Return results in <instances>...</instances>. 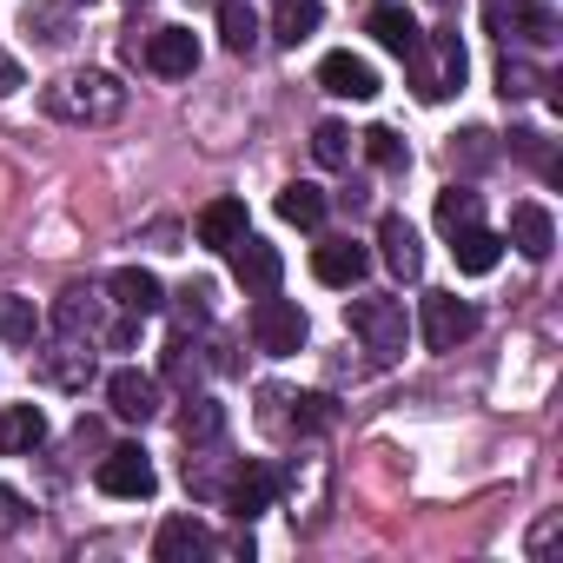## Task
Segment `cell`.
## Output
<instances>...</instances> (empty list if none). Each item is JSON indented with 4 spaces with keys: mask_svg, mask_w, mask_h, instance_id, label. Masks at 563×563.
Listing matches in <instances>:
<instances>
[{
    "mask_svg": "<svg viewBox=\"0 0 563 563\" xmlns=\"http://www.w3.org/2000/svg\"><path fill=\"white\" fill-rule=\"evenodd\" d=\"M41 107H47V120H60V126H113V120L126 113V87H120V74H107V67H80V74L47 80V87H41Z\"/></svg>",
    "mask_w": 563,
    "mask_h": 563,
    "instance_id": "obj_1",
    "label": "cell"
},
{
    "mask_svg": "<svg viewBox=\"0 0 563 563\" xmlns=\"http://www.w3.org/2000/svg\"><path fill=\"white\" fill-rule=\"evenodd\" d=\"M405 74H411V93L424 100V107H438L444 93H457L464 87V41L444 27V34H418V47L405 54Z\"/></svg>",
    "mask_w": 563,
    "mask_h": 563,
    "instance_id": "obj_2",
    "label": "cell"
},
{
    "mask_svg": "<svg viewBox=\"0 0 563 563\" xmlns=\"http://www.w3.org/2000/svg\"><path fill=\"white\" fill-rule=\"evenodd\" d=\"M352 332L365 339V352L378 358V365H391V358H405V339H411V319H405V299H385V292H365V299H352Z\"/></svg>",
    "mask_w": 563,
    "mask_h": 563,
    "instance_id": "obj_3",
    "label": "cell"
},
{
    "mask_svg": "<svg viewBox=\"0 0 563 563\" xmlns=\"http://www.w3.org/2000/svg\"><path fill=\"white\" fill-rule=\"evenodd\" d=\"M306 312L292 306V299H272V292H258V306H252V345L265 352V358H292V352H306Z\"/></svg>",
    "mask_w": 563,
    "mask_h": 563,
    "instance_id": "obj_4",
    "label": "cell"
},
{
    "mask_svg": "<svg viewBox=\"0 0 563 563\" xmlns=\"http://www.w3.org/2000/svg\"><path fill=\"white\" fill-rule=\"evenodd\" d=\"M93 484H100L107 497H126V504H146V497L159 490V471H153V457H146L140 444H113V451L100 457V471H93Z\"/></svg>",
    "mask_w": 563,
    "mask_h": 563,
    "instance_id": "obj_5",
    "label": "cell"
},
{
    "mask_svg": "<svg viewBox=\"0 0 563 563\" xmlns=\"http://www.w3.org/2000/svg\"><path fill=\"white\" fill-rule=\"evenodd\" d=\"M484 21H490V34H517L530 47H550L563 34V21H556L550 0H484Z\"/></svg>",
    "mask_w": 563,
    "mask_h": 563,
    "instance_id": "obj_6",
    "label": "cell"
},
{
    "mask_svg": "<svg viewBox=\"0 0 563 563\" xmlns=\"http://www.w3.org/2000/svg\"><path fill=\"white\" fill-rule=\"evenodd\" d=\"M477 332V306L457 292H424V345L431 352H457Z\"/></svg>",
    "mask_w": 563,
    "mask_h": 563,
    "instance_id": "obj_7",
    "label": "cell"
},
{
    "mask_svg": "<svg viewBox=\"0 0 563 563\" xmlns=\"http://www.w3.org/2000/svg\"><path fill=\"white\" fill-rule=\"evenodd\" d=\"M225 258H232V278L245 292H278V278H286V258H278V245H265L258 232H239L232 245H225Z\"/></svg>",
    "mask_w": 563,
    "mask_h": 563,
    "instance_id": "obj_8",
    "label": "cell"
},
{
    "mask_svg": "<svg viewBox=\"0 0 563 563\" xmlns=\"http://www.w3.org/2000/svg\"><path fill=\"white\" fill-rule=\"evenodd\" d=\"M278 490H286V471H272V464H239L219 504H225L239 523H252L258 510H272V497H278Z\"/></svg>",
    "mask_w": 563,
    "mask_h": 563,
    "instance_id": "obj_9",
    "label": "cell"
},
{
    "mask_svg": "<svg viewBox=\"0 0 563 563\" xmlns=\"http://www.w3.org/2000/svg\"><path fill=\"white\" fill-rule=\"evenodd\" d=\"M107 405H113V418H120V424H153V418H159V378H146V372H133V365H120V372L107 378Z\"/></svg>",
    "mask_w": 563,
    "mask_h": 563,
    "instance_id": "obj_10",
    "label": "cell"
},
{
    "mask_svg": "<svg viewBox=\"0 0 563 563\" xmlns=\"http://www.w3.org/2000/svg\"><path fill=\"white\" fill-rule=\"evenodd\" d=\"M312 272H319V286H339V292H352L358 278L372 272V252H365L358 239H325V245L312 252Z\"/></svg>",
    "mask_w": 563,
    "mask_h": 563,
    "instance_id": "obj_11",
    "label": "cell"
},
{
    "mask_svg": "<svg viewBox=\"0 0 563 563\" xmlns=\"http://www.w3.org/2000/svg\"><path fill=\"white\" fill-rule=\"evenodd\" d=\"M140 60H146V67H153L159 80H186V74L199 67V41H192L186 27H159V34H146Z\"/></svg>",
    "mask_w": 563,
    "mask_h": 563,
    "instance_id": "obj_12",
    "label": "cell"
},
{
    "mask_svg": "<svg viewBox=\"0 0 563 563\" xmlns=\"http://www.w3.org/2000/svg\"><path fill=\"white\" fill-rule=\"evenodd\" d=\"M319 87L339 93V100H378V74H372V60H358V54H325V60H319Z\"/></svg>",
    "mask_w": 563,
    "mask_h": 563,
    "instance_id": "obj_13",
    "label": "cell"
},
{
    "mask_svg": "<svg viewBox=\"0 0 563 563\" xmlns=\"http://www.w3.org/2000/svg\"><path fill=\"white\" fill-rule=\"evenodd\" d=\"M219 543H212V530L199 523V517H166L159 523V537H153V556L159 563H192V556H212Z\"/></svg>",
    "mask_w": 563,
    "mask_h": 563,
    "instance_id": "obj_14",
    "label": "cell"
},
{
    "mask_svg": "<svg viewBox=\"0 0 563 563\" xmlns=\"http://www.w3.org/2000/svg\"><path fill=\"white\" fill-rule=\"evenodd\" d=\"M378 245H385V265H391L398 278H418V272H424V245H418V225H411L405 212H385V219H378Z\"/></svg>",
    "mask_w": 563,
    "mask_h": 563,
    "instance_id": "obj_15",
    "label": "cell"
},
{
    "mask_svg": "<svg viewBox=\"0 0 563 563\" xmlns=\"http://www.w3.org/2000/svg\"><path fill=\"white\" fill-rule=\"evenodd\" d=\"M47 444V411L41 405H0V451L8 457H27Z\"/></svg>",
    "mask_w": 563,
    "mask_h": 563,
    "instance_id": "obj_16",
    "label": "cell"
},
{
    "mask_svg": "<svg viewBox=\"0 0 563 563\" xmlns=\"http://www.w3.org/2000/svg\"><path fill=\"white\" fill-rule=\"evenodd\" d=\"M510 245L523 252V258H550V245H556V219L537 206V199H523V206H510Z\"/></svg>",
    "mask_w": 563,
    "mask_h": 563,
    "instance_id": "obj_17",
    "label": "cell"
},
{
    "mask_svg": "<svg viewBox=\"0 0 563 563\" xmlns=\"http://www.w3.org/2000/svg\"><path fill=\"white\" fill-rule=\"evenodd\" d=\"M365 34H372L385 54H398V60H405V54L418 47V14H411V8H398V0H378L372 21H365Z\"/></svg>",
    "mask_w": 563,
    "mask_h": 563,
    "instance_id": "obj_18",
    "label": "cell"
},
{
    "mask_svg": "<svg viewBox=\"0 0 563 563\" xmlns=\"http://www.w3.org/2000/svg\"><path fill=\"white\" fill-rule=\"evenodd\" d=\"M41 378L60 385V391H87V378H93V352H87L80 339H60L54 352H41Z\"/></svg>",
    "mask_w": 563,
    "mask_h": 563,
    "instance_id": "obj_19",
    "label": "cell"
},
{
    "mask_svg": "<svg viewBox=\"0 0 563 563\" xmlns=\"http://www.w3.org/2000/svg\"><path fill=\"white\" fill-rule=\"evenodd\" d=\"M113 306H120V312L153 319V312L166 306V292H159V278H153L146 265H120V272H113Z\"/></svg>",
    "mask_w": 563,
    "mask_h": 563,
    "instance_id": "obj_20",
    "label": "cell"
},
{
    "mask_svg": "<svg viewBox=\"0 0 563 563\" xmlns=\"http://www.w3.org/2000/svg\"><path fill=\"white\" fill-rule=\"evenodd\" d=\"M319 21H325L319 0H272V41H278V47L312 41V34H319Z\"/></svg>",
    "mask_w": 563,
    "mask_h": 563,
    "instance_id": "obj_21",
    "label": "cell"
},
{
    "mask_svg": "<svg viewBox=\"0 0 563 563\" xmlns=\"http://www.w3.org/2000/svg\"><path fill=\"white\" fill-rule=\"evenodd\" d=\"M219 438H225V405H212V398L186 391V411H179V444L192 451V444H219Z\"/></svg>",
    "mask_w": 563,
    "mask_h": 563,
    "instance_id": "obj_22",
    "label": "cell"
},
{
    "mask_svg": "<svg viewBox=\"0 0 563 563\" xmlns=\"http://www.w3.org/2000/svg\"><path fill=\"white\" fill-rule=\"evenodd\" d=\"M451 252H457V272L484 278V272L504 258V239H497V232H484V225H464V232H451Z\"/></svg>",
    "mask_w": 563,
    "mask_h": 563,
    "instance_id": "obj_23",
    "label": "cell"
},
{
    "mask_svg": "<svg viewBox=\"0 0 563 563\" xmlns=\"http://www.w3.org/2000/svg\"><path fill=\"white\" fill-rule=\"evenodd\" d=\"M54 332H60V339H87V332H100V306H93L87 286H67V292L54 299Z\"/></svg>",
    "mask_w": 563,
    "mask_h": 563,
    "instance_id": "obj_24",
    "label": "cell"
},
{
    "mask_svg": "<svg viewBox=\"0 0 563 563\" xmlns=\"http://www.w3.org/2000/svg\"><path fill=\"white\" fill-rule=\"evenodd\" d=\"M212 451H219V444H192V457H186V490H192L199 504H219V497H225V484H232V471H239V464H232V471H219V457H212Z\"/></svg>",
    "mask_w": 563,
    "mask_h": 563,
    "instance_id": "obj_25",
    "label": "cell"
},
{
    "mask_svg": "<svg viewBox=\"0 0 563 563\" xmlns=\"http://www.w3.org/2000/svg\"><path fill=\"white\" fill-rule=\"evenodd\" d=\"M219 41H225V54H252L258 47V8L252 0H219Z\"/></svg>",
    "mask_w": 563,
    "mask_h": 563,
    "instance_id": "obj_26",
    "label": "cell"
},
{
    "mask_svg": "<svg viewBox=\"0 0 563 563\" xmlns=\"http://www.w3.org/2000/svg\"><path fill=\"white\" fill-rule=\"evenodd\" d=\"M21 34L41 41V47H67V41H74V21H67L60 0H34V8L21 14Z\"/></svg>",
    "mask_w": 563,
    "mask_h": 563,
    "instance_id": "obj_27",
    "label": "cell"
},
{
    "mask_svg": "<svg viewBox=\"0 0 563 563\" xmlns=\"http://www.w3.org/2000/svg\"><path fill=\"white\" fill-rule=\"evenodd\" d=\"M278 219H286V225H325V192L312 186V179H292L286 192H278Z\"/></svg>",
    "mask_w": 563,
    "mask_h": 563,
    "instance_id": "obj_28",
    "label": "cell"
},
{
    "mask_svg": "<svg viewBox=\"0 0 563 563\" xmlns=\"http://www.w3.org/2000/svg\"><path fill=\"white\" fill-rule=\"evenodd\" d=\"M239 232H245V206H239V199H212V206L199 212V245H219V252H225Z\"/></svg>",
    "mask_w": 563,
    "mask_h": 563,
    "instance_id": "obj_29",
    "label": "cell"
},
{
    "mask_svg": "<svg viewBox=\"0 0 563 563\" xmlns=\"http://www.w3.org/2000/svg\"><path fill=\"white\" fill-rule=\"evenodd\" d=\"M34 332H41V319H34V299H21V292H0V339H8V345H34Z\"/></svg>",
    "mask_w": 563,
    "mask_h": 563,
    "instance_id": "obj_30",
    "label": "cell"
},
{
    "mask_svg": "<svg viewBox=\"0 0 563 563\" xmlns=\"http://www.w3.org/2000/svg\"><path fill=\"white\" fill-rule=\"evenodd\" d=\"M477 212H484V199H477L471 186H444V192H438V225H444V232L477 225Z\"/></svg>",
    "mask_w": 563,
    "mask_h": 563,
    "instance_id": "obj_31",
    "label": "cell"
},
{
    "mask_svg": "<svg viewBox=\"0 0 563 563\" xmlns=\"http://www.w3.org/2000/svg\"><path fill=\"white\" fill-rule=\"evenodd\" d=\"M365 159H372L378 173H405V166H411V146H405L391 126H372V133H365Z\"/></svg>",
    "mask_w": 563,
    "mask_h": 563,
    "instance_id": "obj_32",
    "label": "cell"
},
{
    "mask_svg": "<svg viewBox=\"0 0 563 563\" xmlns=\"http://www.w3.org/2000/svg\"><path fill=\"white\" fill-rule=\"evenodd\" d=\"M292 405V431H332L339 424V405L325 398V391H299V398H286Z\"/></svg>",
    "mask_w": 563,
    "mask_h": 563,
    "instance_id": "obj_33",
    "label": "cell"
},
{
    "mask_svg": "<svg viewBox=\"0 0 563 563\" xmlns=\"http://www.w3.org/2000/svg\"><path fill=\"white\" fill-rule=\"evenodd\" d=\"M312 159H319V166H332V173H339V166H352V133H345L339 120H325V126L312 133Z\"/></svg>",
    "mask_w": 563,
    "mask_h": 563,
    "instance_id": "obj_34",
    "label": "cell"
},
{
    "mask_svg": "<svg viewBox=\"0 0 563 563\" xmlns=\"http://www.w3.org/2000/svg\"><path fill=\"white\" fill-rule=\"evenodd\" d=\"M490 159H497V146H490V133H484V126H471V133H457V140H451V166L477 173V166H490Z\"/></svg>",
    "mask_w": 563,
    "mask_h": 563,
    "instance_id": "obj_35",
    "label": "cell"
},
{
    "mask_svg": "<svg viewBox=\"0 0 563 563\" xmlns=\"http://www.w3.org/2000/svg\"><path fill=\"white\" fill-rule=\"evenodd\" d=\"M166 378H173L179 391L199 385V352H192V339H173V345H166Z\"/></svg>",
    "mask_w": 563,
    "mask_h": 563,
    "instance_id": "obj_36",
    "label": "cell"
},
{
    "mask_svg": "<svg viewBox=\"0 0 563 563\" xmlns=\"http://www.w3.org/2000/svg\"><path fill=\"white\" fill-rule=\"evenodd\" d=\"M537 87H543V80H537L523 60H510V54L497 60V93H504V100H523V93H537Z\"/></svg>",
    "mask_w": 563,
    "mask_h": 563,
    "instance_id": "obj_37",
    "label": "cell"
},
{
    "mask_svg": "<svg viewBox=\"0 0 563 563\" xmlns=\"http://www.w3.org/2000/svg\"><path fill=\"white\" fill-rule=\"evenodd\" d=\"M556 530H563V510H550L537 530H530V556H550V543H556Z\"/></svg>",
    "mask_w": 563,
    "mask_h": 563,
    "instance_id": "obj_38",
    "label": "cell"
},
{
    "mask_svg": "<svg viewBox=\"0 0 563 563\" xmlns=\"http://www.w3.org/2000/svg\"><path fill=\"white\" fill-rule=\"evenodd\" d=\"M21 523H27V504H21L8 484H0V530H21Z\"/></svg>",
    "mask_w": 563,
    "mask_h": 563,
    "instance_id": "obj_39",
    "label": "cell"
},
{
    "mask_svg": "<svg viewBox=\"0 0 563 563\" xmlns=\"http://www.w3.org/2000/svg\"><path fill=\"white\" fill-rule=\"evenodd\" d=\"M206 299H212L206 286H186V292H179V312H186V319H206V312H212Z\"/></svg>",
    "mask_w": 563,
    "mask_h": 563,
    "instance_id": "obj_40",
    "label": "cell"
},
{
    "mask_svg": "<svg viewBox=\"0 0 563 563\" xmlns=\"http://www.w3.org/2000/svg\"><path fill=\"white\" fill-rule=\"evenodd\" d=\"M14 87H21V67H14V60H8V54H0V100H8V93H14Z\"/></svg>",
    "mask_w": 563,
    "mask_h": 563,
    "instance_id": "obj_41",
    "label": "cell"
},
{
    "mask_svg": "<svg viewBox=\"0 0 563 563\" xmlns=\"http://www.w3.org/2000/svg\"><path fill=\"white\" fill-rule=\"evenodd\" d=\"M126 8H146V0H126Z\"/></svg>",
    "mask_w": 563,
    "mask_h": 563,
    "instance_id": "obj_42",
    "label": "cell"
}]
</instances>
